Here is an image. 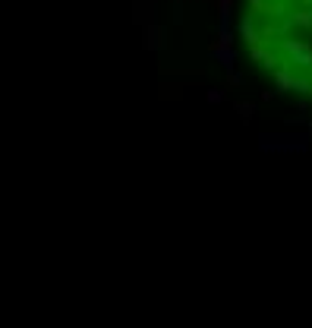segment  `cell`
Masks as SVG:
<instances>
[{"label": "cell", "instance_id": "1", "mask_svg": "<svg viewBox=\"0 0 312 328\" xmlns=\"http://www.w3.org/2000/svg\"><path fill=\"white\" fill-rule=\"evenodd\" d=\"M240 35L281 89L312 95V0H246Z\"/></svg>", "mask_w": 312, "mask_h": 328}]
</instances>
